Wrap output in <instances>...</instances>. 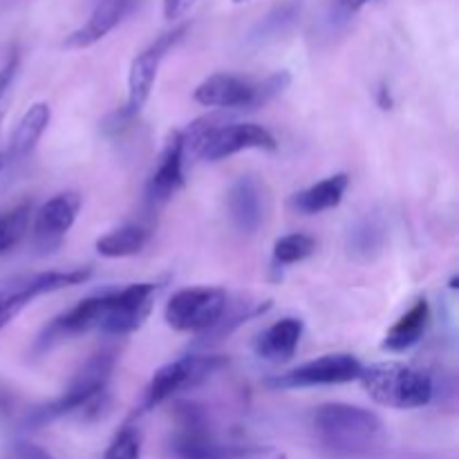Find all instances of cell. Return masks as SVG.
I'll return each instance as SVG.
<instances>
[{
	"label": "cell",
	"instance_id": "6da1fadb",
	"mask_svg": "<svg viewBox=\"0 0 459 459\" xmlns=\"http://www.w3.org/2000/svg\"><path fill=\"white\" fill-rule=\"evenodd\" d=\"M312 421L323 446L339 455H370L388 437L379 415L352 403H323L314 411Z\"/></svg>",
	"mask_w": 459,
	"mask_h": 459
},
{
	"label": "cell",
	"instance_id": "7a4b0ae2",
	"mask_svg": "<svg viewBox=\"0 0 459 459\" xmlns=\"http://www.w3.org/2000/svg\"><path fill=\"white\" fill-rule=\"evenodd\" d=\"M182 133L184 155H193L204 161H220L236 152L276 151L278 142L267 128L258 124H220L215 117H204L188 126Z\"/></svg>",
	"mask_w": 459,
	"mask_h": 459
},
{
	"label": "cell",
	"instance_id": "3957f363",
	"mask_svg": "<svg viewBox=\"0 0 459 459\" xmlns=\"http://www.w3.org/2000/svg\"><path fill=\"white\" fill-rule=\"evenodd\" d=\"M115 352H110V350H103V352L90 357L81 366V370L76 372L74 379L70 381V385L63 390L61 397L34 408L27 415L25 426L40 429V426L52 424V421L61 420V417L72 415V412L99 408V403L106 397L108 381H110L112 368H115Z\"/></svg>",
	"mask_w": 459,
	"mask_h": 459
},
{
	"label": "cell",
	"instance_id": "277c9868",
	"mask_svg": "<svg viewBox=\"0 0 459 459\" xmlns=\"http://www.w3.org/2000/svg\"><path fill=\"white\" fill-rule=\"evenodd\" d=\"M361 384L379 406L397 411L429 406L435 394L433 379L426 372L399 361L372 363L370 368H363Z\"/></svg>",
	"mask_w": 459,
	"mask_h": 459
},
{
	"label": "cell",
	"instance_id": "5b68a950",
	"mask_svg": "<svg viewBox=\"0 0 459 459\" xmlns=\"http://www.w3.org/2000/svg\"><path fill=\"white\" fill-rule=\"evenodd\" d=\"M291 74L281 70L264 81L242 79L236 74H211L195 88V101L206 108H263L282 94L290 85Z\"/></svg>",
	"mask_w": 459,
	"mask_h": 459
},
{
	"label": "cell",
	"instance_id": "8992f818",
	"mask_svg": "<svg viewBox=\"0 0 459 459\" xmlns=\"http://www.w3.org/2000/svg\"><path fill=\"white\" fill-rule=\"evenodd\" d=\"M224 366H227V359L213 357V354H186V357L166 363L151 377L134 412L143 415V412L161 406L178 393L200 385L202 381L209 379L211 375H215Z\"/></svg>",
	"mask_w": 459,
	"mask_h": 459
},
{
	"label": "cell",
	"instance_id": "52a82bcc",
	"mask_svg": "<svg viewBox=\"0 0 459 459\" xmlns=\"http://www.w3.org/2000/svg\"><path fill=\"white\" fill-rule=\"evenodd\" d=\"M229 307L227 291L220 287H188L178 291L166 305V323L178 332L204 334Z\"/></svg>",
	"mask_w": 459,
	"mask_h": 459
},
{
	"label": "cell",
	"instance_id": "ba28073f",
	"mask_svg": "<svg viewBox=\"0 0 459 459\" xmlns=\"http://www.w3.org/2000/svg\"><path fill=\"white\" fill-rule=\"evenodd\" d=\"M188 31V25H178L173 30L164 31L157 36L148 48H143L137 56L133 58L128 70V99H126V108L121 110V119H133L142 112L146 101L151 99L152 88H155L157 74H160V65L166 58V54L184 39Z\"/></svg>",
	"mask_w": 459,
	"mask_h": 459
},
{
	"label": "cell",
	"instance_id": "9c48e42d",
	"mask_svg": "<svg viewBox=\"0 0 459 459\" xmlns=\"http://www.w3.org/2000/svg\"><path fill=\"white\" fill-rule=\"evenodd\" d=\"M90 276H92V269L90 267H74L67 269V272L34 273V276H27L21 278V281L9 282V285H3L0 287V330L7 327L39 296L65 290V287L81 285Z\"/></svg>",
	"mask_w": 459,
	"mask_h": 459
},
{
	"label": "cell",
	"instance_id": "30bf717a",
	"mask_svg": "<svg viewBox=\"0 0 459 459\" xmlns=\"http://www.w3.org/2000/svg\"><path fill=\"white\" fill-rule=\"evenodd\" d=\"M161 282H133L124 290L108 291L106 314H103L101 332L112 336H126L143 325L155 305Z\"/></svg>",
	"mask_w": 459,
	"mask_h": 459
},
{
	"label": "cell",
	"instance_id": "8fae6325",
	"mask_svg": "<svg viewBox=\"0 0 459 459\" xmlns=\"http://www.w3.org/2000/svg\"><path fill=\"white\" fill-rule=\"evenodd\" d=\"M363 366L352 354H325L314 361L303 363L294 370L278 375L267 381L273 390H296V388H314V385H339L350 381L361 379Z\"/></svg>",
	"mask_w": 459,
	"mask_h": 459
},
{
	"label": "cell",
	"instance_id": "7c38bea8",
	"mask_svg": "<svg viewBox=\"0 0 459 459\" xmlns=\"http://www.w3.org/2000/svg\"><path fill=\"white\" fill-rule=\"evenodd\" d=\"M229 220L236 231L254 236L267 215V188L255 175H240L227 193Z\"/></svg>",
	"mask_w": 459,
	"mask_h": 459
},
{
	"label": "cell",
	"instance_id": "4fadbf2b",
	"mask_svg": "<svg viewBox=\"0 0 459 459\" xmlns=\"http://www.w3.org/2000/svg\"><path fill=\"white\" fill-rule=\"evenodd\" d=\"M178 459H287L273 446H242L220 444L209 433H179L173 442Z\"/></svg>",
	"mask_w": 459,
	"mask_h": 459
},
{
	"label": "cell",
	"instance_id": "5bb4252c",
	"mask_svg": "<svg viewBox=\"0 0 459 459\" xmlns=\"http://www.w3.org/2000/svg\"><path fill=\"white\" fill-rule=\"evenodd\" d=\"M81 209L79 193H58L45 202L34 218V242L40 251L56 249L74 227Z\"/></svg>",
	"mask_w": 459,
	"mask_h": 459
},
{
	"label": "cell",
	"instance_id": "9a60e30c",
	"mask_svg": "<svg viewBox=\"0 0 459 459\" xmlns=\"http://www.w3.org/2000/svg\"><path fill=\"white\" fill-rule=\"evenodd\" d=\"M108 291L83 299L65 314L54 318L43 330L39 339V350H49L54 343L63 339H72L76 334H85L90 330H101L103 314H106Z\"/></svg>",
	"mask_w": 459,
	"mask_h": 459
},
{
	"label": "cell",
	"instance_id": "2e32d148",
	"mask_svg": "<svg viewBox=\"0 0 459 459\" xmlns=\"http://www.w3.org/2000/svg\"><path fill=\"white\" fill-rule=\"evenodd\" d=\"M184 143L182 133L173 130L161 148L160 164L152 170L146 186V200L151 206H161L184 186Z\"/></svg>",
	"mask_w": 459,
	"mask_h": 459
},
{
	"label": "cell",
	"instance_id": "e0dca14e",
	"mask_svg": "<svg viewBox=\"0 0 459 459\" xmlns=\"http://www.w3.org/2000/svg\"><path fill=\"white\" fill-rule=\"evenodd\" d=\"M130 4H133V0H99L88 21H85L79 30H74L67 36L65 48L85 49L90 48V45L99 43L101 39H106V36L124 21Z\"/></svg>",
	"mask_w": 459,
	"mask_h": 459
},
{
	"label": "cell",
	"instance_id": "ac0fdd59",
	"mask_svg": "<svg viewBox=\"0 0 459 459\" xmlns=\"http://www.w3.org/2000/svg\"><path fill=\"white\" fill-rule=\"evenodd\" d=\"M49 119H52V108H49V103L36 101L34 106H30V110L22 115L16 130H13L9 151L4 152V157H7V169L9 166L25 164V161L34 155L40 137H43V133L48 130Z\"/></svg>",
	"mask_w": 459,
	"mask_h": 459
},
{
	"label": "cell",
	"instance_id": "d6986e66",
	"mask_svg": "<svg viewBox=\"0 0 459 459\" xmlns=\"http://www.w3.org/2000/svg\"><path fill=\"white\" fill-rule=\"evenodd\" d=\"M303 336V321L294 316H287L282 321L273 323L272 327L263 332L255 341V354L269 363L290 361L296 354Z\"/></svg>",
	"mask_w": 459,
	"mask_h": 459
},
{
	"label": "cell",
	"instance_id": "ffe728a7",
	"mask_svg": "<svg viewBox=\"0 0 459 459\" xmlns=\"http://www.w3.org/2000/svg\"><path fill=\"white\" fill-rule=\"evenodd\" d=\"M385 240H388V231L379 215H363V218L354 220L350 227L348 238H345V247H348L350 258L357 263H372L381 255L385 249Z\"/></svg>",
	"mask_w": 459,
	"mask_h": 459
},
{
	"label": "cell",
	"instance_id": "44dd1931",
	"mask_svg": "<svg viewBox=\"0 0 459 459\" xmlns=\"http://www.w3.org/2000/svg\"><path fill=\"white\" fill-rule=\"evenodd\" d=\"M350 186V178L345 173H336L332 178L321 179V182L312 184L305 191H299L291 197V209L299 211L303 215H316L323 211L336 209L343 202L345 191Z\"/></svg>",
	"mask_w": 459,
	"mask_h": 459
},
{
	"label": "cell",
	"instance_id": "7402d4cb",
	"mask_svg": "<svg viewBox=\"0 0 459 459\" xmlns=\"http://www.w3.org/2000/svg\"><path fill=\"white\" fill-rule=\"evenodd\" d=\"M430 321V305L426 299H420L393 327L384 339V348L390 352H406L417 345L424 336Z\"/></svg>",
	"mask_w": 459,
	"mask_h": 459
},
{
	"label": "cell",
	"instance_id": "603a6c76",
	"mask_svg": "<svg viewBox=\"0 0 459 459\" xmlns=\"http://www.w3.org/2000/svg\"><path fill=\"white\" fill-rule=\"evenodd\" d=\"M300 12H303V0H282V3L273 4L254 25L249 34V43L267 45L272 40L281 39L282 34H287L299 22Z\"/></svg>",
	"mask_w": 459,
	"mask_h": 459
},
{
	"label": "cell",
	"instance_id": "cb8c5ba5",
	"mask_svg": "<svg viewBox=\"0 0 459 459\" xmlns=\"http://www.w3.org/2000/svg\"><path fill=\"white\" fill-rule=\"evenodd\" d=\"M151 240V231L139 224H124L97 240V251L103 258H128L137 255Z\"/></svg>",
	"mask_w": 459,
	"mask_h": 459
},
{
	"label": "cell",
	"instance_id": "d4e9b609",
	"mask_svg": "<svg viewBox=\"0 0 459 459\" xmlns=\"http://www.w3.org/2000/svg\"><path fill=\"white\" fill-rule=\"evenodd\" d=\"M30 222H31V204H27V202L13 206L9 213L0 215V258L21 245L22 238H25L27 231H30Z\"/></svg>",
	"mask_w": 459,
	"mask_h": 459
},
{
	"label": "cell",
	"instance_id": "484cf974",
	"mask_svg": "<svg viewBox=\"0 0 459 459\" xmlns=\"http://www.w3.org/2000/svg\"><path fill=\"white\" fill-rule=\"evenodd\" d=\"M316 251V240L307 233H290L278 238L273 245V260L278 264H294L309 258Z\"/></svg>",
	"mask_w": 459,
	"mask_h": 459
},
{
	"label": "cell",
	"instance_id": "4316f807",
	"mask_svg": "<svg viewBox=\"0 0 459 459\" xmlns=\"http://www.w3.org/2000/svg\"><path fill=\"white\" fill-rule=\"evenodd\" d=\"M103 459H142V435L134 426H124L112 437Z\"/></svg>",
	"mask_w": 459,
	"mask_h": 459
},
{
	"label": "cell",
	"instance_id": "83f0119b",
	"mask_svg": "<svg viewBox=\"0 0 459 459\" xmlns=\"http://www.w3.org/2000/svg\"><path fill=\"white\" fill-rule=\"evenodd\" d=\"M18 67H21V56L13 49L12 54L7 56V61L0 65V124H3L4 115H7V106L9 99H12V90H13V81H16Z\"/></svg>",
	"mask_w": 459,
	"mask_h": 459
},
{
	"label": "cell",
	"instance_id": "f1b7e54d",
	"mask_svg": "<svg viewBox=\"0 0 459 459\" xmlns=\"http://www.w3.org/2000/svg\"><path fill=\"white\" fill-rule=\"evenodd\" d=\"M9 459H54L45 448L31 442H16L9 451Z\"/></svg>",
	"mask_w": 459,
	"mask_h": 459
},
{
	"label": "cell",
	"instance_id": "f546056e",
	"mask_svg": "<svg viewBox=\"0 0 459 459\" xmlns=\"http://www.w3.org/2000/svg\"><path fill=\"white\" fill-rule=\"evenodd\" d=\"M193 4H195V0H164V18L166 21H178Z\"/></svg>",
	"mask_w": 459,
	"mask_h": 459
},
{
	"label": "cell",
	"instance_id": "4dcf8cb0",
	"mask_svg": "<svg viewBox=\"0 0 459 459\" xmlns=\"http://www.w3.org/2000/svg\"><path fill=\"white\" fill-rule=\"evenodd\" d=\"M368 3H372V0H334L336 12L343 13V16H352V13H357L359 9L366 7Z\"/></svg>",
	"mask_w": 459,
	"mask_h": 459
},
{
	"label": "cell",
	"instance_id": "1f68e13d",
	"mask_svg": "<svg viewBox=\"0 0 459 459\" xmlns=\"http://www.w3.org/2000/svg\"><path fill=\"white\" fill-rule=\"evenodd\" d=\"M379 103H381V108H390V92L385 85L379 90Z\"/></svg>",
	"mask_w": 459,
	"mask_h": 459
},
{
	"label": "cell",
	"instance_id": "d6a6232c",
	"mask_svg": "<svg viewBox=\"0 0 459 459\" xmlns=\"http://www.w3.org/2000/svg\"><path fill=\"white\" fill-rule=\"evenodd\" d=\"M4 173H7V157H4V152H0V186H3Z\"/></svg>",
	"mask_w": 459,
	"mask_h": 459
},
{
	"label": "cell",
	"instance_id": "836d02e7",
	"mask_svg": "<svg viewBox=\"0 0 459 459\" xmlns=\"http://www.w3.org/2000/svg\"><path fill=\"white\" fill-rule=\"evenodd\" d=\"M236 4H242V3H249V0H233Z\"/></svg>",
	"mask_w": 459,
	"mask_h": 459
}]
</instances>
